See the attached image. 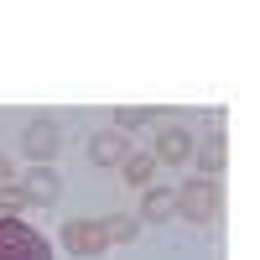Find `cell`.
Listing matches in <instances>:
<instances>
[{
	"label": "cell",
	"instance_id": "7a4b0ae2",
	"mask_svg": "<svg viewBox=\"0 0 260 260\" xmlns=\"http://www.w3.org/2000/svg\"><path fill=\"white\" fill-rule=\"evenodd\" d=\"M62 245H68L73 255H104V250H110V240H104V224H99V219H73L68 229H62Z\"/></svg>",
	"mask_w": 260,
	"mask_h": 260
},
{
	"label": "cell",
	"instance_id": "8fae6325",
	"mask_svg": "<svg viewBox=\"0 0 260 260\" xmlns=\"http://www.w3.org/2000/svg\"><path fill=\"white\" fill-rule=\"evenodd\" d=\"M26 208H37V203L26 198V187H21V182L0 187V213H26Z\"/></svg>",
	"mask_w": 260,
	"mask_h": 260
},
{
	"label": "cell",
	"instance_id": "ba28073f",
	"mask_svg": "<svg viewBox=\"0 0 260 260\" xmlns=\"http://www.w3.org/2000/svg\"><path fill=\"white\" fill-rule=\"evenodd\" d=\"M120 172H125L130 187H151V177H156V156H151V151H130V156L120 161Z\"/></svg>",
	"mask_w": 260,
	"mask_h": 260
},
{
	"label": "cell",
	"instance_id": "7c38bea8",
	"mask_svg": "<svg viewBox=\"0 0 260 260\" xmlns=\"http://www.w3.org/2000/svg\"><path fill=\"white\" fill-rule=\"evenodd\" d=\"M115 120H120V130H146V125L156 120V115H151V110H120Z\"/></svg>",
	"mask_w": 260,
	"mask_h": 260
},
{
	"label": "cell",
	"instance_id": "277c9868",
	"mask_svg": "<svg viewBox=\"0 0 260 260\" xmlns=\"http://www.w3.org/2000/svg\"><path fill=\"white\" fill-rule=\"evenodd\" d=\"M125 156H130V136L125 130H104V136L89 141V161L94 167H120Z\"/></svg>",
	"mask_w": 260,
	"mask_h": 260
},
{
	"label": "cell",
	"instance_id": "8992f818",
	"mask_svg": "<svg viewBox=\"0 0 260 260\" xmlns=\"http://www.w3.org/2000/svg\"><path fill=\"white\" fill-rule=\"evenodd\" d=\"M21 187H26V198H31L37 208H47V203H57V192H62V187H57V177H52L47 167H31L26 177H21Z\"/></svg>",
	"mask_w": 260,
	"mask_h": 260
},
{
	"label": "cell",
	"instance_id": "30bf717a",
	"mask_svg": "<svg viewBox=\"0 0 260 260\" xmlns=\"http://www.w3.org/2000/svg\"><path fill=\"white\" fill-rule=\"evenodd\" d=\"M141 234V219H130V213H115V219H104V240L110 245H130Z\"/></svg>",
	"mask_w": 260,
	"mask_h": 260
},
{
	"label": "cell",
	"instance_id": "9c48e42d",
	"mask_svg": "<svg viewBox=\"0 0 260 260\" xmlns=\"http://www.w3.org/2000/svg\"><path fill=\"white\" fill-rule=\"evenodd\" d=\"M224 161H229V151H224V136H208V146L198 151V172L208 182H219L224 177Z\"/></svg>",
	"mask_w": 260,
	"mask_h": 260
},
{
	"label": "cell",
	"instance_id": "5b68a950",
	"mask_svg": "<svg viewBox=\"0 0 260 260\" xmlns=\"http://www.w3.org/2000/svg\"><path fill=\"white\" fill-rule=\"evenodd\" d=\"M187 151H192V136H187L182 125H161V130H156V151H151L156 161L177 167V161H187Z\"/></svg>",
	"mask_w": 260,
	"mask_h": 260
},
{
	"label": "cell",
	"instance_id": "6da1fadb",
	"mask_svg": "<svg viewBox=\"0 0 260 260\" xmlns=\"http://www.w3.org/2000/svg\"><path fill=\"white\" fill-rule=\"evenodd\" d=\"M177 213H182L187 224H219V219H224V187L208 182V177L182 182V192H177Z\"/></svg>",
	"mask_w": 260,
	"mask_h": 260
},
{
	"label": "cell",
	"instance_id": "3957f363",
	"mask_svg": "<svg viewBox=\"0 0 260 260\" xmlns=\"http://www.w3.org/2000/svg\"><path fill=\"white\" fill-rule=\"evenodd\" d=\"M21 146H26V156H31L37 167H47V161L57 156L62 136H57V125H52V120H31V125H26V136H21Z\"/></svg>",
	"mask_w": 260,
	"mask_h": 260
},
{
	"label": "cell",
	"instance_id": "52a82bcc",
	"mask_svg": "<svg viewBox=\"0 0 260 260\" xmlns=\"http://www.w3.org/2000/svg\"><path fill=\"white\" fill-rule=\"evenodd\" d=\"M172 213H177V192H167V187H146V198H141V219L167 224Z\"/></svg>",
	"mask_w": 260,
	"mask_h": 260
},
{
	"label": "cell",
	"instance_id": "4fadbf2b",
	"mask_svg": "<svg viewBox=\"0 0 260 260\" xmlns=\"http://www.w3.org/2000/svg\"><path fill=\"white\" fill-rule=\"evenodd\" d=\"M11 182H16V172H11V161H6V156H0V187H11Z\"/></svg>",
	"mask_w": 260,
	"mask_h": 260
}]
</instances>
